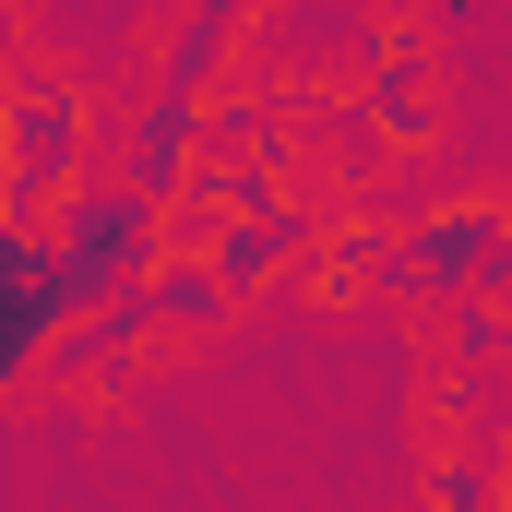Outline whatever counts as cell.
<instances>
[{"mask_svg": "<svg viewBox=\"0 0 512 512\" xmlns=\"http://www.w3.org/2000/svg\"><path fill=\"white\" fill-rule=\"evenodd\" d=\"M0 108H12V215L48 227V215L96 179V96H84L72 72L24 60V72L0 84Z\"/></svg>", "mask_w": 512, "mask_h": 512, "instance_id": "1", "label": "cell"}, {"mask_svg": "<svg viewBox=\"0 0 512 512\" xmlns=\"http://www.w3.org/2000/svg\"><path fill=\"white\" fill-rule=\"evenodd\" d=\"M48 251H60L72 310H108L120 286H143V274L167 262V203H143L131 179H84V191L48 215Z\"/></svg>", "mask_w": 512, "mask_h": 512, "instance_id": "2", "label": "cell"}, {"mask_svg": "<svg viewBox=\"0 0 512 512\" xmlns=\"http://www.w3.org/2000/svg\"><path fill=\"white\" fill-rule=\"evenodd\" d=\"M512 203H441V215H417V227H393L382 251V298H489V251H501Z\"/></svg>", "mask_w": 512, "mask_h": 512, "instance_id": "3", "label": "cell"}, {"mask_svg": "<svg viewBox=\"0 0 512 512\" xmlns=\"http://www.w3.org/2000/svg\"><path fill=\"white\" fill-rule=\"evenodd\" d=\"M358 108H370V131H382V155H429V143H441V60H429L417 24H382V36H370Z\"/></svg>", "mask_w": 512, "mask_h": 512, "instance_id": "4", "label": "cell"}, {"mask_svg": "<svg viewBox=\"0 0 512 512\" xmlns=\"http://www.w3.org/2000/svg\"><path fill=\"white\" fill-rule=\"evenodd\" d=\"M191 167H203V108H191V96H143L120 179L143 191V203H179V191H191Z\"/></svg>", "mask_w": 512, "mask_h": 512, "instance_id": "5", "label": "cell"}, {"mask_svg": "<svg viewBox=\"0 0 512 512\" xmlns=\"http://www.w3.org/2000/svg\"><path fill=\"white\" fill-rule=\"evenodd\" d=\"M322 227L298 215V203H262V215H227L215 227V274H227V298H262L274 274H298V251H310Z\"/></svg>", "mask_w": 512, "mask_h": 512, "instance_id": "6", "label": "cell"}, {"mask_svg": "<svg viewBox=\"0 0 512 512\" xmlns=\"http://www.w3.org/2000/svg\"><path fill=\"white\" fill-rule=\"evenodd\" d=\"M143 346H155V310H143V286H120L108 310H84V322L48 346V370H60V382H96V370H131Z\"/></svg>", "mask_w": 512, "mask_h": 512, "instance_id": "7", "label": "cell"}, {"mask_svg": "<svg viewBox=\"0 0 512 512\" xmlns=\"http://www.w3.org/2000/svg\"><path fill=\"white\" fill-rule=\"evenodd\" d=\"M143 310H155V346L167 334H215L239 298H227V274H215V251H167L155 274H143Z\"/></svg>", "mask_w": 512, "mask_h": 512, "instance_id": "8", "label": "cell"}, {"mask_svg": "<svg viewBox=\"0 0 512 512\" xmlns=\"http://www.w3.org/2000/svg\"><path fill=\"white\" fill-rule=\"evenodd\" d=\"M227 48H239V36H227L215 12H179V24L155 36V96H191V108H203L215 72H227Z\"/></svg>", "mask_w": 512, "mask_h": 512, "instance_id": "9", "label": "cell"}, {"mask_svg": "<svg viewBox=\"0 0 512 512\" xmlns=\"http://www.w3.org/2000/svg\"><path fill=\"white\" fill-rule=\"evenodd\" d=\"M405 512H501V453L489 441H465V453H441V477H429V501Z\"/></svg>", "mask_w": 512, "mask_h": 512, "instance_id": "10", "label": "cell"}, {"mask_svg": "<svg viewBox=\"0 0 512 512\" xmlns=\"http://www.w3.org/2000/svg\"><path fill=\"white\" fill-rule=\"evenodd\" d=\"M453 358H465V370H501V358H512L501 298H453Z\"/></svg>", "mask_w": 512, "mask_h": 512, "instance_id": "11", "label": "cell"}, {"mask_svg": "<svg viewBox=\"0 0 512 512\" xmlns=\"http://www.w3.org/2000/svg\"><path fill=\"white\" fill-rule=\"evenodd\" d=\"M179 12H215L227 36H251V24H262V12H274V0H179Z\"/></svg>", "mask_w": 512, "mask_h": 512, "instance_id": "12", "label": "cell"}, {"mask_svg": "<svg viewBox=\"0 0 512 512\" xmlns=\"http://www.w3.org/2000/svg\"><path fill=\"white\" fill-rule=\"evenodd\" d=\"M417 12H429V24H477V0H417Z\"/></svg>", "mask_w": 512, "mask_h": 512, "instance_id": "13", "label": "cell"}, {"mask_svg": "<svg viewBox=\"0 0 512 512\" xmlns=\"http://www.w3.org/2000/svg\"><path fill=\"white\" fill-rule=\"evenodd\" d=\"M12 227H24V215H12V191H0V239H12Z\"/></svg>", "mask_w": 512, "mask_h": 512, "instance_id": "14", "label": "cell"}, {"mask_svg": "<svg viewBox=\"0 0 512 512\" xmlns=\"http://www.w3.org/2000/svg\"><path fill=\"white\" fill-rule=\"evenodd\" d=\"M501 429H512V382H501Z\"/></svg>", "mask_w": 512, "mask_h": 512, "instance_id": "15", "label": "cell"}, {"mask_svg": "<svg viewBox=\"0 0 512 512\" xmlns=\"http://www.w3.org/2000/svg\"><path fill=\"white\" fill-rule=\"evenodd\" d=\"M501 512H512V465H501Z\"/></svg>", "mask_w": 512, "mask_h": 512, "instance_id": "16", "label": "cell"}]
</instances>
